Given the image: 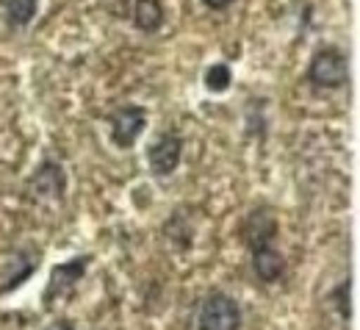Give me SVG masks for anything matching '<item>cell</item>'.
<instances>
[{"label": "cell", "mask_w": 360, "mask_h": 330, "mask_svg": "<svg viewBox=\"0 0 360 330\" xmlns=\"http://www.w3.org/2000/svg\"><path fill=\"white\" fill-rule=\"evenodd\" d=\"M308 81L319 89H341L349 81V58L341 47L327 45L316 50L308 64Z\"/></svg>", "instance_id": "obj_1"}, {"label": "cell", "mask_w": 360, "mask_h": 330, "mask_svg": "<svg viewBox=\"0 0 360 330\" xmlns=\"http://www.w3.org/2000/svg\"><path fill=\"white\" fill-rule=\"evenodd\" d=\"M252 272H255L258 281L264 283L280 281L283 272H285V258L271 244H261V247L252 250Z\"/></svg>", "instance_id": "obj_8"}, {"label": "cell", "mask_w": 360, "mask_h": 330, "mask_svg": "<svg viewBox=\"0 0 360 330\" xmlns=\"http://www.w3.org/2000/svg\"><path fill=\"white\" fill-rule=\"evenodd\" d=\"M347 288H349V283H341V286L333 291V297L338 300V314H341V317H349V297H347Z\"/></svg>", "instance_id": "obj_12"}, {"label": "cell", "mask_w": 360, "mask_h": 330, "mask_svg": "<svg viewBox=\"0 0 360 330\" xmlns=\"http://www.w3.org/2000/svg\"><path fill=\"white\" fill-rule=\"evenodd\" d=\"M180 158H183V139L175 131H164L147 150V164H150V172L155 178L175 175L180 167Z\"/></svg>", "instance_id": "obj_4"}, {"label": "cell", "mask_w": 360, "mask_h": 330, "mask_svg": "<svg viewBox=\"0 0 360 330\" xmlns=\"http://www.w3.org/2000/svg\"><path fill=\"white\" fill-rule=\"evenodd\" d=\"M134 25L144 34H155L164 25V6L161 0H134Z\"/></svg>", "instance_id": "obj_9"}, {"label": "cell", "mask_w": 360, "mask_h": 330, "mask_svg": "<svg viewBox=\"0 0 360 330\" xmlns=\"http://www.w3.org/2000/svg\"><path fill=\"white\" fill-rule=\"evenodd\" d=\"M45 330H75V325H72L70 319H58V322H53V325Z\"/></svg>", "instance_id": "obj_14"}, {"label": "cell", "mask_w": 360, "mask_h": 330, "mask_svg": "<svg viewBox=\"0 0 360 330\" xmlns=\"http://www.w3.org/2000/svg\"><path fill=\"white\" fill-rule=\"evenodd\" d=\"M108 122H111V141L120 150H131L136 141L141 139L144 128H147V108H141L136 103L120 106V108L111 111Z\"/></svg>", "instance_id": "obj_3"}, {"label": "cell", "mask_w": 360, "mask_h": 330, "mask_svg": "<svg viewBox=\"0 0 360 330\" xmlns=\"http://www.w3.org/2000/svg\"><path fill=\"white\" fill-rule=\"evenodd\" d=\"M86 264H89V255H84V258H72V261L58 264V267L53 269V275H50L47 288H45V305L47 308H50L56 300L61 303V300L72 297V291H75L78 281L86 275Z\"/></svg>", "instance_id": "obj_5"}, {"label": "cell", "mask_w": 360, "mask_h": 330, "mask_svg": "<svg viewBox=\"0 0 360 330\" xmlns=\"http://www.w3.org/2000/svg\"><path fill=\"white\" fill-rule=\"evenodd\" d=\"M28 191L42 197V200H61L67 194V172H64V167L58 161H50V158L42 161L34 170L31 181H28Z\"/></svg>", "instance_id": "obj_6"}, {"label": "cell", "mask_w": 360, "mask_h": 330, "mask_svg": "<svg viewBox=\"0 0 360 330\" xmlns=\"http://www.w3.org/2000/svg\"><path fill=\"white\" fill-rule=\"evenodd\" d=\"M202 84H205V89L211 94H222L230 89V84H233V72H230V67L227 64H211L208 70H205V75H202Z\"/></svg>", "instance_id": "obj_11"}, {"label": "cell", "mask_w": 360, "mask_h": 330, "mask_svg": "<svg viewBox=\"0 0 360 330\" xmlns=\"http://www.w3.org/2000/svg\"><path fill=\"white\" fill-rule=\"evenodd\" d=\"M241 236H244V241H247L250 250H255V247H261V244H271L274 236H277V220L271 217L269 208H258V211H252V214L244 220Z\"/></svg>", "instance_id": "obj_7"}, {"label": "cell", "mask_w": 360, "mask_h": 330, "mask_svg": "<svg viewBox=\"0 0 360 330\" xmlns=\"http://www.w3.org/2000/svg\"><path fill=\"white\" fill-rule=\"evenodd\" d=\"M0 3H3V17L11 28L31 25L39 11V0H0Z\"/></svg>", "instance_id": "obj_10"}, {"label": "cell", "mask_w": 360, "mask_h": 330, "mask_svg": "<svg viewBox=\"0 0 360 330\" xmlns=\"http://www.w3.org/2000/svg\"><path fill=\"white\" fill-rule=\"evenodd\" d=\"M241 308L225 291H211L197 314V330H238Z\"/></svg>", "instance_id": "obj_2"}, {"label": "cell", "mask_w": 360, "mask_h": 330, "mask_svg": "<svg viewBox=\"0 0 360 330\" xmlns=\"http://www.w3.org/2000/svg\"><path fill=\"white\" fill-rule=\"evenodd\" d=\"M230 3H233V0H202V6L211 8V11H225Z\"/></svg>", "instance_id": "obj_13"}]
</instances>
